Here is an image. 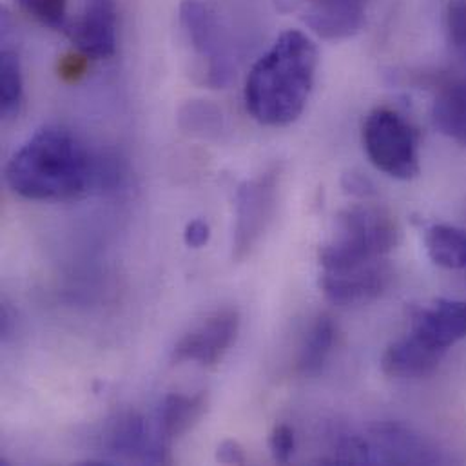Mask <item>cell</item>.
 <instances>
[{
  "mask_svg": "<svg viewBox=\"0 0 466 466\" xmlns=\"http://www.w3.org/2000/svg\"><path fill=\"white\" fill-rule=\"evenodd\" d=\"M239 330V314L228 309L213 314L187 332L173 350V363H198L211 367L222 361Z\"/></svg>",
  "mask_w": 466,
  "mask_h": 466,
  "instance_id": "obj_7",
  "label": "cell"
},
{
  "mask_svg": "<svg viewBox=\"0 0 466 466\" xmlns=\"http://www.w3.org/2000/svg\"><path fill=\"white\" fill-rule=\"evenodd\" d=\"M318 47L299 29L283 31L254 62L245 82V107L261 126L285 127L305 111L314 89Z\"/></svg>",
  "mask_w": 466,
  "mask_h": 466,
  "instance_id": "obj_2",
  "label": "cell"
},
{
  "mask_svg": "<svg viewBox=\"0 0 466 466\" xmlns=\"http://www.w3.org/2000/svg\"><path fill=\"white\" fill-rule=\"evenodd\" d=\"M369 0H294L305 25L325 40L358 35L367 20Z\"/></svg>",
  "mask_w": 466,
  "mask_h": 466,
  "instance_id": "obj_9",
  "label": "cell"
},
{
  "mask_svg": "<svg viewBox=\"0 0 466 466\" xmlns=\"http://www.w3.org/2000/svg\"><path fill=\"white\" fill-rule=\"evenodd\" d=\"M425 247L438 267L466 268V228L436 224L425 233Z\"/></svg>",
  "mask_w": 466,
  "mask_h": 466,
  "instance_id": "obj_15",
  "label": "cell"
},
{
  "mask_svg": "<svg viewBox=\"0 0 466 466\" xmlns=\"http://www.w3.org/2000/svg\"><path fill=\"white\" fill-rule=\"evenodd\" d=\"M410 334L443 356L466 339V299H436L412 319Z\"/></svg>",
  "mask_w": 466,
  "mask_h": 466,
  "instance_id": "obj_10",
  "label": "cell"
},
{
  "mask_svg": "<svg viewBox=\"0 0 466 466\" xmlns=\"http://www.w3.org/2000/svg\"><path fill=\"white\" fill-rule=\"evenodd\" d=\"M180 22L195 51L208 62L209 82L213 86H226L233 76V56L217 9L206 0H184Z\"/></svg>",
  "mask_w": 466,
  "mask_h": 466,
  "instance_id": "obj_5",
  "label": "cell"
},
{
  "mask_svg": "<svg viewBox=\"0 0 466 466\" xmlns=\"http://www.w3.org/2000/svg\"><path fill=\"white\" fill-rule=\"evenodd\" d=\"M116 178L69 129H38L9 160V189L33 202H64L87 195L93 187L111 186Z\"/></svg>",
  "mask_w": 466,
  "mask_h": 466,
  "instance_id": "obj_1",
  "label": "cell"
},
{
  "mask_svg": "<svg viewBox=\"0 0 466 466\" xmlns=\"http://www.w3.org/2000/svg\"><path fill=\"white\" fill-rule=\"evenodd\" d=\"M24 98V78L18 55L4 49L0 56V109L4 118L18 115Z\"/></svg>",
  "mask_w": 466,
  "mask_h": 466,
  "instance_id": "obj_17",
  "label": "cell"
},
{
  "mask_svg": "<svg viewBox=\"0 0 466 466\" xmlns=\"http://www.w3.org/2000/svg\"><path fill=\"white\" fill-rule=\"evenodd\" d=\"M392 268L389 261L339 270V272H321L319 289L329 301L334 305H360L378 298L390 283Z\"/></svg>",
  "mask_w": 466,
  "mask_h": 466,
  "instance_id": "obj_11",
  "label": "cell"
},
{
  "mask_svg": "<svg viewBox=\"0 0 466 466\" xmlns=\"http://www.w3.org/2000/svg\"><path fill=\"white\" fill-rule=\"evenodd\" d=\"M268 449H270L272 460L276 463H281V465L289 463L296 451V436H294L292 427H289L285 423L276 425L268 438Z\"/></svg>",
  "mask_w": 466,
  "mask_h": 466,
  "instance_id": "obj_20",
  "label": "cell"
},
{
  "mask_svg": "<svg viewBox=\"0 0 466 466\" xmlns=\"http://www.w3.org/2000/svg\"><path fill=\"white\" fill-rule=\"evenodd\" d=\"M443 358L441 352L423 345L409 332L387 347L381 358V369L396 380H421L432 376Z\"/></svg>",
  "mask_w": 466,
  "mask_h": 466,
  "instance_id": "obj_12",
  "label": "cell"
},
{
  "mask_svg": "<svg viewBox=\"0 0 466 466\" xmlns=\"http://www.w3.org/2000/svg\"><path fill=\"white\" fill-rule=\"evenodd\" d=\"M432 122L440 133L466 146V78H452L438 87Z\"/></svg>",
  "mask_w": 466,
  "mask_h": 466,
  "instance_id": "obj_13",
  "label": "cell"
},
{
  "mask_svg": "<svg viewBox=\"0 0 466 466\" xmlns=\"http://www.w3.org/2000/svg\"><path fill=\"white\" fill-rule=\"evenodd\" d=\"M186 245L191 248H202L209 243L211 239V228L208 222L204 220H193L191 224H187L186 233H184Z\"/></svg>",
  "mask_w": 466,
  "mask_h": 466,
  "instance_id": "obj_21",
  "label": "cell"
},
{
  "mask_svg": "<svg viewBox=\"0 0 466 466\" xmlns=\"http://www.w3.org/2000/svg\"><path fill=\"white\" fill-rule=\"evenodd\" d=\"M208 410V394H171L164 400L158 418L157 432L164 441H173L189 432Z\"/></svg>",
  "mask_w": 466,
  "mask_h": 466,
  "instance_id": "obj_14",
  "label": "cell"
},
{
  "mask_svg": "<svg viewBox=\"0 0 466 466\" xmlns=\"http://www.w3.org/2000/svg\"><path fill=\"white\" fill-rule=\"evenodd\" d=\"M445 27L452 49L466 60V0H452L447 5Z\"/></svg>",
  "mask_w": 466,
  "mask_h": 466,
  "instance_id": "obj_19",
  "label": "cell"
},
{
  "mask_svg": "<svg viewBox=\"0 0 466 466\" xmlns=\"http://www.w3.org/2000/svg\"><path fill=\"white\" fill-rule=\"evenodd\" d=\"M401 231L394 217L378 206L354 204L336 217L334 233L319 248L321 272H339L389 261Z\"/></svg>",
  "mask_w": 466,
  "mask_h": 466,
  "instance_id": "obj_3",
  "label": "cell"
},
{
  "mask_svg": "<svg viewBox=\"0 0 466 466\" xmlns=\"http://www.w3.org/2000/svg\"><path fill=\"white\" fill-rule=\"evenodd\" d=\"M363 147L370 164L396 180L420 175V137L410 122L390 107L372 109L363 122Z\"/></svg>",
  "mask_w": 466,
  "mask_h": 466,
  "instance_id": "obj_4",
  "label": "cell"
},
{
  "mask_svg": "<svg viewBox=\"0 0 466 466\" xmlns=\"http://www.w3.org/2000/svg\"><path fill=\"white\" fill-rule=\"evenodd\" d=\"M20 9L36 20L40 25L66 31L69 25L67 4L69 0H16Z\"/></svg>",
  "mask_w": 466,
  "mask_h": 466,
  "instance_id": "obj_18",
  "label": "cell"
},
{
  "mask_svg": "<svg viewBox=\"0 0 466 466\" xmlns=\"http://www.w3.org/2000/svg\"><path fill=\"white\" fill-rule=\"evenodd\" d=\"M64 33L84 56H113L116 51V0H86L82 13L69 22Z\"/></svg>",
  "mask_w": 466,
  "mask_h": 466,
  "instance_id": "obj_8",
  "label": "cell"
},
{
  "mask_svg": "<svg viewBox=\"0 0 466 466\" xmlns=\"http://www.w3.org/2000/svg\"><path fill=\"white\" fill-rule=\"evenodd\" d=\"M334 341H336V325L332 318L319 316L303 339L299 358H298V370L303 376H318L323 370L332 352Z\"/></svg>",
  "mask_w": 466,
  "mask_h": 466,
  "instance_id": "obj_16",
  "label": "cell"
},
{
  "mask_svg": "<svg viewBox=\"0 0 466 466\" xmlns=\"http://www.w3.org/2000/svg\"><path fill=\"white\" fill-rule=\"evenodd\" d=\"M276 204V173L245 182L236 197L234 256L245 258L258 243L272 217Z\"/></svg>",
  "mask_w": 466,
  "mask_h": 466,
  "instance_id": "obj_6",
  "label": "cell"
},
{
  "mask_svg": "<svg viewBox=\"0 0 466 466\" xmlns=\"http://www.w3.org/2000/svg\"><path fill=\"white\" fill-rule=\"evenodd\" d=\"M217 460L224 465H243L247 461L245 454H243V449L236 443V441H224L220 447H218V452H217Z\"/></svg>",
  "mask_w": 466,
  "mask_h": 466,
  "instance_id": "obj_22",
  "label": "cell"
}]
</instances>
